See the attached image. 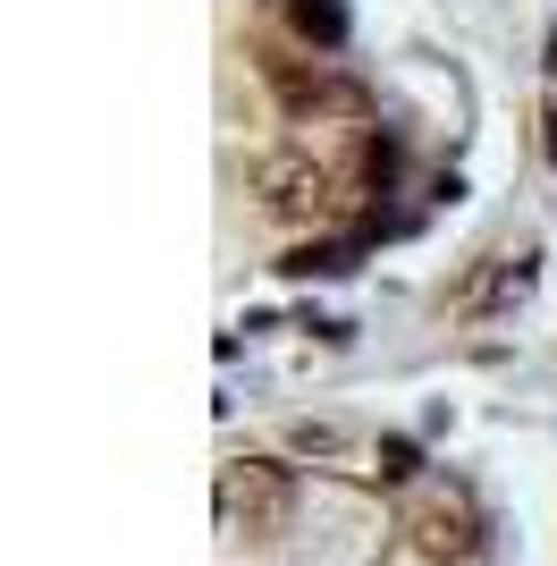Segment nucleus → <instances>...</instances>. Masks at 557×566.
I'll use <instances>...</instances> for the list:
<instances>
[{"label": "nucleus", "instance_id": "1", "mask_svg": "<svg viewBox=\"0 0 557 566\" xmlns=\"http://www.w3.org/2000/svg\"><path fill=\"white\" fill-rule=\"evenodd\" d=\"M220 533H245V542H278L287 516H296V473L278 457H237L220 465Z\"/></svg>", "mask_w": 557, "mask_h": 566}, {"label": "nucleus", "instance_id": "2", "mask_svg": "<svg viewBox=\"0 0 557 566\" xmlns=\"http://www.w3.org/2000/svg\"><path fill=\"white\" fill-rule=\"evenodd\" d=\"M397 524H406V542H414L431 566H464L482 549V507H473L464 482H414Z\"/></svg>", "mask_w": 557, "mask_h": 566}, {"label": "nucleus", "instance_id": "3", "mask_svg": "<svg viewBox=\"0 0 557 566\" xmlns=\"http://www.w3.org/2000/svg\"><path fill=\"white\" fill-rule=\"evenodd\" d=\"M245 187L262 195V212H271V220H329V203H338V169L313 161V153H262V161L245 169Z\"/></svg>", "mask_w": 557, "mask_h": 566}, {"label": "nucleus", "instance_id": "4", "mask_svg": "<svg viewBox=\"0 0 557 566\" xmlns=\"http://www.w3.org/2000/svg\"><path fill=\"white\" fill-rule=\"evenodd\" d=\"M262 85L278 94V111L287 118H364L371 111V94L355 85V76H338V69H322V60H262Z\"/></svg>", "mask_w": 557, "mask_h": 566}, {"label": "nucleus", "instance_id": "5", "mask_svg": "<svg viewBox=\"0 0 557 566\" xmlns=\"http://www.w3.org/2000/svg\"><path fill=\"white\" fill-rule=\"evenodd\" d=\"M524 287H533V254H490V262H473V280L448 296V313H456V322H490V313L524 305Z\"/></svg>", "mask_w": 557, "mask_h": 566}, {"label": "nucleus", "instance_id": "6", "mask_svg": "<svg viewBox=\"0 0 557 566\" xmlns=\"http://www.w3.org/2000/svg\"><path fill=\"white\" fill-rule=\"evenodd\" d=\"M287 25H296V43L338 51L347 43V0H287Z\"/></svg>", "mask_w": 557, "mask_h": 566}, {"label": "nucleus", "instance_id": "7", "mask_svg": "<svg viewBox=\"0 0 557 566\" xmlns=\"http://www.w3.org/2000/svg\"><path fill=\"white\" fill-rule=\"evenodd\" d=\"M278 271H287V280H329V271H355V237H313V245H296Z\"/></svg>", "mask_w": 557, "mask_h": 566}, {"label": "nucleus", "instance_id": "8", "mask_svg": "<svg viewBox=\"0 0 557 566\" xmlns=\"http://www.w3.org/2000/svg\"><path fill=\"white\" fill-rule=\"evenodd\" d=\"M414 465H422V449H414V440H397V431L371 449V473H380V482H414Z\"/></svg>", "mask_w": 557, "mask_h": 566}, {"label": "nucleus", "instance_id": "9", "mask_svg": "<svg viewBox=\"0 0 557 566\" xmlns=\"http://www.w3.org/2000/svg\"><path fill=\"white\" fill-rule=\"evenodd\" d=\"M287 449H296V457H347L355 440L338 423H296V431H287Z\"/></svg>", "mask_w": 557, "mask_h": 566}, {"label": "nucleus", "instance_id": "10", "mask_svg": "<svg viewBox=\"0 0 557 566\" xmlns=\"http://www.w3.org/2000/svg\"><path fill=\"white\" fill-rule=\"evenodd\" d=\"M540 153H549V161H557V102H549V111H540Z\"/></svg>", "mask_w": 557, "mask_h": 566}]
</instances>
